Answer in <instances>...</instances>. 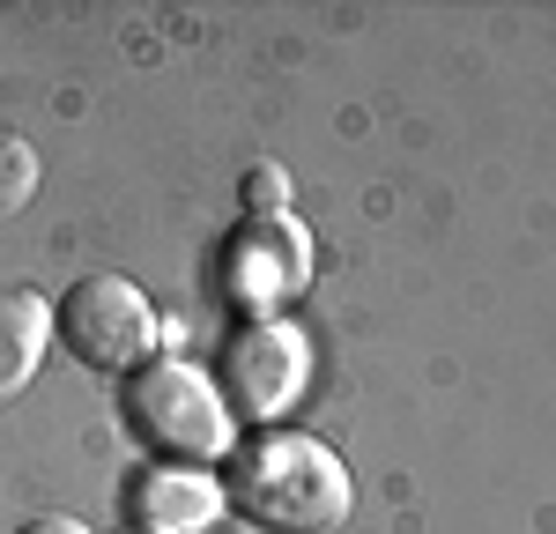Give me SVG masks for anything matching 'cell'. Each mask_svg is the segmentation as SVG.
<instances>
[{"mask_svg":"<svg viewBox=\"0 0 556 534\" xmlns=\"http://www.w3.org/2000/svg\"><path fill=\"white\" fill-rule=\"evenodd\" d=\"M223 497L238 520L267 534H327L356 512V483H349L342 453L312 431H253L223 460Z\"/></svg>","mask_w":556,"mask_h":534,"instance_id":"6da1fadb","label":"cell"},{"mask_svg":"<svg viewBox=\"0 0 556 534\" xmlns=\"http://www.w3.org/2000/svg\"><path fill=\"white\" fill-rule=\"evenodd\" d=\"M127 423L178 468H223L238 453V416L193 356H156L127 379Z\"/></svg>","mask_w":556,"mask_h":534,"instance_id":"7a4b0ae2","label":"cell"},{"mask_svg":"<svg viewBox=\"0 0 556 534\" xmlns=\"http://www.w3.org/2000/svg\"><path fill=\"white\" fill-rule=\"evenodd\" d=\"M52 327H60L67 356H83L89 371L134 379L141 364H156V356H164V327H172V319L149 305V290H141V282L112 275V267H97V275H75V282L60 290Z\"/></svg>","mask_w":556,"mask_h":534,"instance_id":"3957f363","label":"cell"},{"mask_svg":"<svg viewBox=\"0 0 556 534\" xmlns=\"http://www.w3.org/2000/svg\"><path fill=\"white\" fill-rule=\"evenodd\" d=\"M215 290L238 319H282L312 290V230L290 208L282 216H238V230L223 238Z\"/></svg>","mask_w":556,"mask_h":534,"instance_id":"277c9868","label":"cell"},{"mask_svg":"<svg viewBox=\"0 0 556 534\" xmlns=\"http://www.w3.org/2000/svg\"><path fill=\"white\" fill-rule=\"evenodd\" d=\"M215 386H223L238 423L275 431L304 400V386H312V342H304V327H290V319H238V334L223 342Z\"/></svg>","mask_w":556,"mask_h":534,"instance_id":"5b68a950","label":"cell"},{"mask_svg":"<svg viewBox=\"0 0 556 534\" xmlns=\"http://www.w3.org/2000/svg\"><path fill=\"white\" fill-rule=\"evenodd\" d=\"M223 512H230V497H223L215 468L156 460V468H141L127 483V527H141V534H208Z\"/></svg>","mask_w":556,"mask_h":534,"instance_id":"8992f818","label":"cell"},{"mask_svg":"<svg viewBox=\"0 0 556 534\" xmlns=\"http://www.w3.org/2000/svg\"><path fill=\"white\" fill-rule=\"evenodd\" d=\"M52 342H60V327H52L45 290H0V400L38 386Z\"/></svg>","mask_w":556,"mask_h":534,"instance_id":"52a82bcc","label":"cell"},{"mask_svg":"<svg viewBox=\"0 0 556 534\" xmlns=\"http://www.w3.org/2000/svg\"><path fill=\"white\" fill-rule=\"evenodd\" d=\"M45 186V156L23 134H0V216H23Z\"/></svg>","mask_w":556,"mask_h":534,"instance_id":"ba28073f","label":"cell"},{"mask_svg":"<svg viewBox=\"0 0 556 534\" xmlns=\"http://www.w3.org/2000/svg\"><path fill=\"white\" fill-rule=\"evenodd\" d=\"M290 201H298V178L282 171V164H245L238 171V208L245 216H282Z\"/></svg>","mask_w":556,"mask_h":534,"instance_id":"9c48e42d","label":"cell"},{"mask_svg":"<svg viewBox=\"0 0 556 534\" xmlns=\"http://www.w3.org/2000/svg\"><path fill=\"white\" fill-rule=\"evenodd\" d=\"M15 534H97L89 520H75V512H38V520H23Z\"/></svg>","mask_w":556,"mask_h":534,"instance_id":"30bf717a","label":"cell"},{"mask_svg":"<svg viewBox=\"0 0 556 534\" xmlns=\"http://www.w3.org/2000/svg\"><path fill=\"white\" fill-rule=\"evenodd\" d=\"M119 534H141V527H119Z\"/></svg>","mask_w":556,"mask_h":534,"instance_id":"8fae6325","label":"cell"}]
</instances>
